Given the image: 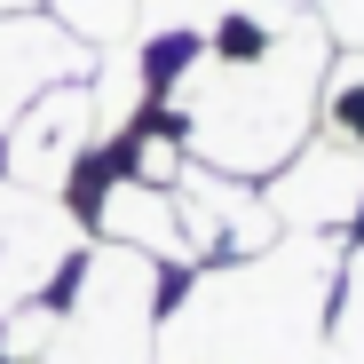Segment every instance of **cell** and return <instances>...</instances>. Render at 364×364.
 Returning a JSON list of instances; mask_svg holds the SVG:
<instances>
[{"label": "cell", "instance_id": "cell-3", "mask_svg": "<svg viewBox=\"0 0 364 364\" xmlns=\"http://www.w3.org/2000/svg\"><path fill=\"white\" fill-rule=\"evenodd\" d=\"M262 206L293 237H356V222H364V151L317 127L262 182Z\"/></svg>", "mask_w": 364, "mask_h": 364}, {"label": "cell", "instance_id": "cell-1", "mask_svg": "<svg viewBox=\"0 0 364 364\" xmlns=\"http://www.w3.org/2000/svg\"><path fill=\"white\" fill-rule=\"evenodd\" d=\"M348 237H269L262 254L182 269L159 364H325V317Z\"/></svg>", "mask_w": 364, "mask_h": 364}, {"label": "cell", "instance_id": "cell-4", "mask_svg": "<svg viewBox=\"0 0 364 364\" xmlns=\"http://www.w3.org/2000/svg\"><path fill=\"white\" fill-rule=\"evenodd\" d=\"M95 159V95L87 80H64L48 87L9 135H0V174L16 191H40V198H72V182L87 174Z\"/></svg>", "mask_w": 364, "mask_h": 364}, {"label": "cell", "instance_id": "cell-8", "mask_svg": "<svg viewBox=\"0 0 364 364\" xmlns=\"http://www.w3.org/2000/svg\"><path fill=\"white\" fill-rule=\"evenodd\" d=\"M48 16L80 32L87 48H119V40H135V0H48Z\"/></svg>", "mask_w": 364, "mask_h": 364}, {"label": "cell", "instance_id": "cell-11", "mask_svg": "<svg viewBox=\"0 0 364 364\" xmlns=\"http://www.w3.org/2000/svg\"><path fill=\"white\" fill-rule=\"evenodd\" d=\"M356 237H364V222H356Z\"/></svg>", "mask_w": 364, "mask_h": 364}, {"label": "cell", "instance_id": "cell-7", "mask_svg": "<svg viewBox=\"0 0 364 364\" xmlns=\"http://www.w3.org/2000/svg\"><path fill=\"white\" fill-rule=\"evenodd\" d=\"M325 364H364V237H348L333 317H325Z\"/></svg>", "mask_w": 364, "mask_h": 364}, {"label": "cell", "instance_id": "cell-10", "mask_svg": "<svg viewBox=\"0 0 364 364\" xmlns=\"http://www.w3.org/2000/svg\"><path fill=\"white\" fill-rule=\"evenodd\" d=\"M24 9H48V0H0V16H24Z\"/></svg>", "mask_w": 364, "mask_h": 364}, {"label": "cell", "instance_id": "cell-2", "mask_svg": "<svg viewBox=\"0 0 364 364\" xmlns=\"http://www.w3.org/2000/svg\"><path fill=\"white\" fill-rule=\"evenodd\" d=\"M166 293L174 269L127 246H87L72 254V269L55 277V341L48 364H159V325H166Z\"/></svg>", "mask_w": 364, "mask_h": 364}, {"label": "cell", "instance_id": "cell-9", "mask_svg": "<svg viewBox=\"0 0 364 364\" xmlns=\"http://www.w3.org/2000/svg\"><path fill=\"white\" fill-rule=\"evenodd\" d=\"M317 24L333 32L341 55H364V0H317Z\"/></svg>", "mask_w": 364, "mask_h": 364}, {"label": "cell", "instance_id": "cell-6", "mask_svg": "<svg viewBox=\"0 0 364 364\" xmlns=\"http://www.w3.org/2000/svg\"><path fill=\"white\" fill-rule=\"evenodd\" d=\"M95 72V48L80 32H64L48 9H24V16H0V135L64 80H87Z\"/></svg>", "mask_w": 364, "mask_h": 364}, {"label": "cell", "instance_id": "cell-5", "mask_svg": "<svg viewBox=\"0 0 364 364\" xmlns=\"http://www.w3.org/2000/svg\"><path fill=\"white\" fill-rule=\"evenodd\" d=\"M80 246H87V230H80L72 198L16 191V182L0 174V325H9V309H24V301H48Z\"/></svg>", "mask_w": 364, "mask_h": 364}]
</instances>
